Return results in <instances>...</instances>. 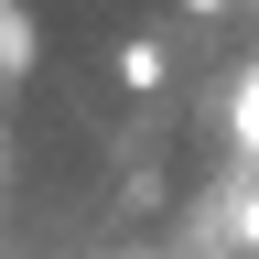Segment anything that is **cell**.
<instances>
[{"label": "cell", "mask_w": 259, "mask_h": 259, "mask_svg": "<svg viewBox=\"0 0 259 259\" xmlns=\"http://www.w3.org/2000/svg\"><path fill=\"white\" fill-rule=\"evenodd\" d=\"M238 248L259 259V194H248V205H238Z\"/></svg>", "instance_id": "cell-3"}, {"label": "cell", "mask_w": 259, "mask_h": 259, "mask_svg": "<svg viewBox=\"0 0 259 259\" xmlns=\"http://www.w3.org/2000/svg\"><path fill=\"white\" fill-rule=\"evenodd\" d=\"M227 141H238V151L259 162V65L238 76V97H227Z\"/></svg>", "instance_id": "cell-1"}, {"label": "cell", "mask_w": 259, "mask_h": 259, "mask_svg": "<svg viewBox=\"0 0 259 259\" xmlns=\"http://www.w3.org/2000/svg\"><path fill=\"white\" fill-rule=\"evenodd\" d=\"M108 65H119V87H130V97H151V87H162V44H119Z\"/></svg>", "instance_id": "cell-2"}, {"label": "cell", "mask_w": 259, "mask_h": 259, "mask_svg": "<svg viewBox=\"0 0 259 259\" xmlns=\"http://www.w3.org/2000/svg\"><path fill=\"white\" fill-rule=\"evenodd\" d=\"M184 11H227V0H184Z\"/></svg>", "instance_id": "cell-4"}]
</instances>
